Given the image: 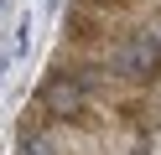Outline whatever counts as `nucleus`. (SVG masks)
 Instances as JSON below:
<instances>
[{
  "label": "nucleus",
  "instance_id": "f03ea898",
  "mask_svg": "<svg viewBox=\"0 0 161 155\" xmlns=\"http://www.w3.org/2000/svg\"><path fill=\"white\" fill-rule=\"evenodd\" d=\"M42 109L57 114V119H78V114L88 109V88L78 78H68V72H52V78L42 83Z\"/></svg>",
  "mask_w": 161,
  "mask_h": 155
},
{
  "label": "nucleus",
  "instance_id": "39448f33",
  "mask_svg": "<svg viewBox=\"0 0 161 155\" xmlns=\"http://www.w3.org/2000/svg\"><path fill=\"white\" fill-rule=\"evenodd\" d=\"M0 67H5V62H0Z\"/></svg>",
  "mask_w": 161,
  "mask_h": 155
},
{
  "label": "nucleus",
  "instance_id": "7ed1b4c3",
  "mask_svg": "<svg viewBox=\"0 0 161 155\" xmlns=\"http://www.w3.org/2000/svg\"><path fill=\"white\" fill-rule=\"evenodd\" d=\"M21 155H52V145H47L42 134H26V145H21Z\"/></svg>",
  "mask_w": 161,
  "mask_h": 155
},
{
  "label": "nucleus",
  "instance_id": "20e7f679",
  "mask_svg": "<svg viewBox=\"0 0 161 155\" xmlns=\"http://www.w3.org/2000/svg\"><path fill=\"white\" fill-rule=\"evenodd\" d=\"M94 5H114V0H94Z\"/></svg>",
  "mask_w": 161,
  "mask_h": 155
},
{
  "label": "nucleus",
  "instance_id": "f257e3e1",
  "mask_svg": "<svg viewBox=\"0 0 161 155\" xmlns=\"http://www.w3.org/2000/svg\"><path fill=\"white\" fill-rule=\"evenodd\" d=\"M114 72L125 83H156L161 78V41L151 31H135L114 47Z\"/></svg>",
  "mask_w": 161,
  "mask_h": 155
}]
</instances>
